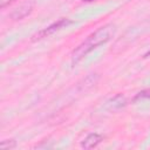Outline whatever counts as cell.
<instances>
[{
    "label": "cell",
    "mask_w": 150,
    "mask_h": 150,
    "mask_svg": "<svg viewBox=\"0 0 150 150\" xmlns=\"http://www.w3.org/2000/svg\"><path fill=\"white\" fill-rule=\"evenodd\" d=\"M117 27L115 23L109 22L101 27H98L96 30H94L91 34H89L73 52H71V64L75 66L77 62H80L84 56H87L91 50L97 48L101 45L107 43L110 41L114 35L116 34Z\"/></svg>",
    "instance_id": "6da1fadb"
},
{
    "label": "cell",
    "mask_w": 150,
    "mask_h": 150,
    "mask_svg": "<svg viewBox=\"0 0 150 150\" xmlns=\"http://www.w3.org/2000/svg\"><path fill=\"white\" fill-rule=\"evenodd\" d=\"M71 23H74L73 20L67 19V18H62V19L57 20L56 22H53L48 27H46V28L41 29L40 32H38L35 35H33V39L32 40L33 41H38V40H42L45 38H48L52 34H54L55 32H57V30H60V29H62V28H64V27H67V26H69Z\"/></svg>",
    "instance_id": "7a4b0ae2"
},
{
    "label": "cell",
    "mask_w": 150,
    "mask_h": 150,
    "mask_svg": "<svg viewBox=\"0 0 150 150\" xmlns=\"http://www.w3.org/2000/svg\"><path fill=\"white\" fill-rule=\"evenodd\" d=\"M33 8H34L33 0H23L9 12V18L14 21L22 20L23 18H26L27 15H29L32 13Z\"/></svg>",
    "instance_id": "3957f363"
},
{
    "label": "cell",
    "mask_w": 150,
    "mask_h": 150,
    "mask_svg": "<svg viewBox=\"0 0 150 150\" xmlns=\"http://www.w3.org/2000/svg\"><path fill=\"white\" fill-rule=\"evenodd\" d=\"M128 104V101H127V97L118 93L116 95H114L110 100L107 101L105 103V108L109 110V111H118L121 109H123L125 105Z\"/></svg>",
    "instance_id": "277c9868"
},
{
    "label": "cell",
    "mask_w": 150,
    "mask_h": 150,
    "mask_svg": "<svg viewBox=\"0 0 150 150\" xmlns=\"http://www.w3.org/2000/svg\"><path fill=\"white\" fill-rule=\"evenodd\" d=\"M102 141H103V136H102L101 134H98V132H90V134H88V135L84 137V139L81 142V148H82V149H87V150L94 149V148H96Z\"/></svg>",
    "instance_id": "5b68a950"
},
{
    "label": "cell",
    "mask_w": 150,
    "mask_h": 150,
    "mask_svg": "<svg viewBox=\"0 0 150 150\" xmlns=\"http://www.w3.org/2000/svg\"><path fill=\"white\" fill-rule=\"evenodd\" d=\"M98 79H100L98 74H90V75H88L86 79L82 80V82L79 83V86H77L79 90L80 91H87L88 89L93 88L97 83Z\"/></svg>",
    "instance_id": "8992f818"
},
{
    "label": "cell",
    "mask_w": 150,
    "mask_h": 150,
    "mask_svg": "<svg viewBox=\"0 0 150 150\" xmlns=\"http://www.w3.org/2000/svg\"><path fill=\"white\" fill-rule=\"evenodd\" d=\"M144 98L150 100V88L143 89V90H141L139 93H137V94L134 96L132 102H137V101H141V100H144Z\"/></svg>",
    "instance_id": "52a82bcc"
},
{
    "label": "cell",
    "mask_w": 150,
    "mask_h": 150,
    "mask_svg": "<svg viewBox=\"0 0 150 150\" xmlns=\"http://www.w3.org/2000/svg\"><path fill=\"white\" fill-rule=\"evenodd\" d=\"M0 148L4 149V150H11V149H14L16 148V141L11 138V139H4L1 143H0Z\"/></svg>",
    "instance_id": "ba28073f"
},
{
    "label": "cell",
    "mask_w": 150,
    "mask_h": 150,
    "mask_svg": "<svg viewBox=\"0 0 150 150\" xmlns=\"http://www.w3.org/2000/svg\"><path fill=\"white\" fill-rule=\"evenodd\" d=\"M13 0H0V6H1V8H5L8 4H11Z\"/></svg>",
    "instance_id": "9c48e42d"
},
{
    "label": "cell",
    "mask_w": 150,
    "mask_h": 150,
    "mask_svg": "<svg viewBox=\"0 0 150 150\" xmlns=\"http://www.w3.org/2000/svg\"><path fill=\"white\" fill-rule=\"evenodd\" d=\"M86 1H90V0H86Z\"/></svg>",
    "instance_id": "30bf717a"
}]
</instances>
